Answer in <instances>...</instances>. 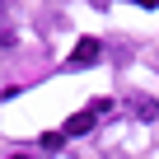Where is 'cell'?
<instances>
[{
	"label": "cell",
	"mask_w": 159,
	"mask_h": 159,
	"mask_svg": "<svg viewBox=\"0 0 159 159\" xmlns=\"http://www.w3.org/2000/svg\"><path fill=\"white\" fill-rule=\"evenodd\" d=\"M98 61V42L94 38H84V42H75V52H70V66L80 70V66H94Z\"/></svg>",
	"instance_id": "obj_1"
},
{
	"label": "cell",
	"mask_w": 159,
	"mask_h": 159,
	"mask_svg": "<svg viewBox=\"0 0 159 159\" xmlns=\"http://www.w3.org/2000/svg\"><path fill=\"white\" fill-rule=\"evenodd\" d=\"M94 122H98V117H94L89 108H84V112H70V117H66V136H84V131H94Z\"/></svg>",
	"instance_id": "obj_2"
},
{
	"label": "cell",
	"mask_w": 159,
	"mask_h": 159,
	"mask_svg": "<svg viewBox=\"0 0 159 159\" xmlns=\"http://www.w3.org/2000/svg\"><path fill=\"white\" fill-rule=\"evenodd\" d=\"M61 140H66L61 131H47V136H42V150H61Z\"/></svg>",
	"instance_id": "obj_3"
},
{
	"label": "cell",
	"mask_w": 159,
	"mask_h": 159,
	"mask_svg": "<svg viewBox=\"0 0 159 159\" xmlns=\"http://www.w3.org/2000/svg\"><path fill=\"white\" fill-rule=\"evenodd\" d=\"M10 159H33V154H10Z\"/></svg>",
	"instance_id": "obj_4"
}]
</instances>
